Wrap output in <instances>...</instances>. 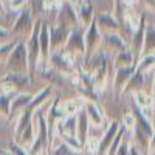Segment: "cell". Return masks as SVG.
<instances>
[{"label":"cell","instance_id":"cell-35","mask_svg":"<svg viewBox=\"0 0 155 155\" xmlns=\"http://www.w3.org/2000/svg\"><path fill=\"white\" fill-rule=\"evenodd\" d=\"M124 130H134V127H135V118H134V115L132 113H127L124 116Z\"/></svg>","mask_w":155,"mask_h":155},{"label":"cell","instance_id":"cell-25","mask_svg":"<svg viewBox=\"0 0 155 155\" xmlns=\"http://www.w3.org/2000/svg\"><path fill=\"white\" fill-rule=\"evenodd\" d=\"M33 116H34V112L33 110H30L28 107L25 109V110H22L20 112V115L16 118V126H14V137H17L25 127H27L28 124H31L33 123Z\"/></svg>","mask_w":155,"mask_h":155},{"label":"cell","instance_id":"cell-7","mask_svg":"<svg viewBox=\"0 0 155 155\" xmlns=\"http://www.w3.org/2000/svg\"><path fill=\"white\" fill-rule=\"evenodd\" d=\"M50 28V45H51V53L53 51H61L65 45L67 39L71 33V30L68 27H65L64 23H59V22H54L48 25Z\"/></svg>","mask_w":155,"mask_h":155},{"label":"cell","instance_id":"cell-42","mask_svg":"<svg viewBox=\"0 0 155 155\" xmlns=\"http://www.w3.org/2000/svg\"><path fill=\"white\" fill-rule=\"evenodd\" d=\"M152 99H153V106H155V76H153V92H152Z\"/></svg>","mask_w":155,"mask_h":155},{"label":"cell","instance_id":"cell-16","mask_svg":"<svg viewBox=\"0 0 155 155\" xmlns=\"http://www.w3.org/2000/svg\"><path fill=\"white\" fill-rule=\"evenodd\" d=\"M109 61H106L102 65L92 74V81H93V90L95 93L99 95V93H104L106 88H107V84H109Z\"/></svg>","mask_w":155,"mask_h":155},{"label":"cell","instance_id":"cell-30","mask_svg":"<svg viewBox=\"0 0 155 155\" xmlns=\"http://www.w3.org/2000/svg\"><path fill=\"white\" fill-rule=\"evenodd\" d=\"M11 99H12V96L0 93V113H2V115H5L6 118H8V115H9V106H11Z\"/></svg>","mask_w":155,"mask_h":155},{"label":"cell","instance_id":"cell-32","mask_svg":"<svg viewBox=\"0 0 155 155\" xmlns=\"http://www.w3.org/2000/svg\"><path fill=\"white\" fill-rule=\"evenodd\" d=\"M123 135H124V129H120L116 137H115V140H113V143L110 144V149L107 150V155H115L116 153V150H118L121 141H123Z\"/></svg>","mask_w":155,"mask_h":155},{"label":"cell","instance_id":"cell-21","mask_svg":"<svg viewBox=\"0 0 155 155\" xmlns=\"http://www.w3.org/2000/svg\"><path fill=\"white\" fill-rule=\"evenodd\" d=\"M84 106H85V99L81 96L59 102V109L64 112V115H78L84 109Z\"/></svg>","mask_w":155,"mask_h":155},{"label":"cell","instance_id":"cell-33","mask_svg":"<svg viewBox=\"0 0 155 155\" xmlns=\"http://www.w3.org/2000/svg\"><path fill=\"white\" fill-rule=\"evenodd\" d=\"M17 41L19 39H14L12 42H3V44H0V59H6V56L11 53V50L16 47V44H17Z\"/></svg>","mask_w":155,"mask_h":155},{"label":"cell","instance_id":"cell-38","mask_svg":"<svg viewBox=\"0 0 155 155\" xmlns=\"http://www.w3.org/2000/svg\"><path fill=\"white\" fill-rule=\"evenodd\" d=\"M141 2H143V5H144L147 9L155 11V0H141Z\"/></svg>","mask_w":155,"mask_h":155},{"label":"cell","instance_id":"cell-4","mask_svg":"<svg viewBox=\"0 0 155 155\" xmlns=\"http://www.w3.org/2000/svg\"><path fill=\"white\" fill-rule=\"evenodd\" d=\"M31 82V78L28 73H5L0 76V88H2L3 95L14 96L17 95V90L23 85Z\"/></svg>","mask_w":155,"mask_h":155},{"label":"cell","instance_id":"cell-19","mask_svg":"<svg viewBox=\"0 0 155 155\" xmlns=\"http://www.w3.org/2000/svg\"><path fill=\"white\" fill-rule=\"evenodd\" d=\"M102 45L115 54L127 50V45L120 34H102Z\"/></svg>","mask_w":155,"mask_h":155},{"label":"cell","instance_id":"cell-20","mask_svg":"<svg viewBox=\"0 0 155 155\" xmlns=\"http://www.w3.org/2000/svg\"><path fill=\"white\" fill-rule=\"evenodd\" d=\"M88 130H90V124L87 121V115L84 109L76 115V138L79 140V143L84 146L85 141L88 138Z\"/></svg>","mask_w":155,"mask_h":155},{"label":"cell","instance_id":"cell-41","mask_svg":"<svg viewBox=\"0 0 155 155\" xmlns=\"http://www.w3.org/2000/svg\"><path fill=\"white\" fill-rule=\"evenodd\" d=\"M6 12V6H5V3H3V0H0V14H5Z\"/></svg>","mask_w":155,"mask_h":155},{"label":"cell","instance_id":"cell-5","mask_svg":"<svg viewBox=\"0 0 155 155\" xmlns=\"http://www.w3.org/2000/svg\"><path fill=\"white\" fill-rule=\"evenodd\" d=\"M84 28L81 27H78L74 30H71L68 39H67V42L65 45H64L62 51L65 54L71 56V58H78V56H81L84 58L85 56V44H84Z\"/></svg>","mask_w":155,"mask_h":155},{"label":"cell","instance_id":"cell-26","mask_svg":"<svg viewBox=\"0 0 155 155\" xmlns=\"http://www.w3.org/2000/svg\"><path fill=\"white\" fill-rule=\"evenodd\" d=\"M41 76H42V79L47 81L48 85H51V87H59L64 82V76L61 73H58L56 70H53L51 67H47L45 70H42Z\"/></svg>","mask_w":155,"mask_h":155},{"label":"cell","instance_id":"cell-39","mask_svg":"<svg viewBox=\"0 0 155 155\" xmlns=\"http://www.w3.org/2000/svg\"><path fill=\"white\" fill-rule=\"evenodd\" d=\"M9 36V30H5L3 27H0V44H3L2 41H3V39H6Z\"/></svg>","mask_w":155,"mask_h":155},{"label":"cell","instance_id":"cell-11","mask_svg":"<svg viewBox=\"0 0 155 155\" xmlns=\"http://www.w3.org/2000/svg\"><path fill=\"white\" fill-rule=\"evenodd\" d=\"M95 23L102 34H118L121 30L120 22L113 17V14L106 12V11L95 14Z\"/></svg>","mask_w":155,"mask_h":155},{"label":"cell","instance_id":"cell-22","mask_svg":"<svg viewBox=\"0 0 155 155\" xmlns=\"http://www.w3.org/2000/svg\"><path fill=\"white\" fill-rule=\"evenodd\" d=\"M34 140H36V129H34V124H33V123L28 124L17 137H14L16 143H17L19 146L25 147L27 150L31 147V144L34 143Z\"/></svg>","mask_w":155,"mask_h":155},{"label":"cell","instance_id":"cell-18","mask_svg":"<svg viewBox=\"0 0 155 155\" xmlns=\"http://www.w3.org/2000/svg\"><path fill=\"white\" fill-rule=\"evenodd\" d=\"M53 93H54V87H51V85H47V87H44L42 90H39V92L36 93V95H33V99H31V104L28 106V109L30 110H33L34 113L41 109L45 102L53 96Z\"/></svg>","mask_w":155,"mask_h":155},{"label":"cell","instance_id":"cell-37","mask_svg":"<svg viewBox=\"0 0 155 155\" xmlns=\"http://www.w3.org/2000/svg\"><path fill=\"white\" fill-rule=\"evenodd\" d=\"M129 155H143V153L134 143H129Z\"/></svg>","mask_w":155,"mask_h":155},{"label":"cell","instance_id":"cell-27","mask_svg":"<svg viewBox=\"0 0 155 155\" xmlns=\"http://www.w3.org/2000/svg\"><path fill=\"white\" fill-rule=\"evenodd\" d=\"M155 51V23L146 25V33H144V47H143V54L153 53Z\"/></svg>","mask_w":155,"mask_h":155},{"label":"cell","instance_id":"cell-43","mask_svg":"<svg viewBox=\"0 0 155 155\" xmlns=\"http://www.w3.org/2000/svg\"><path fill=\"white\" fill-rule=\"evenodd\" d=\"M152 118H153V121H152V126H153V129H155V110H153V116H152Z\"/></svg>","mask_w":155,"mask_h":155},{"label":"cell","instance_id":"cell-3","mask_svg":"<svg viewBox=\"0 0 155 155\" xmlns=\"http://www.w3.org/2000/svg\"><path fill=\"white\" fill-rule=\"evenodd\" d=\"M48 67L56 70L62 76H73L78 71L76 59L71 58V56H68V54H65L62 50L61 51H53V53L50 54Z\"/></svg>","mask_w":155,"mask_h":155},{"label":"cell","instance_id":"cell-29","mask_svg":"<svg viewBox=\"0 0 155 155\" xmlns=\"http://www.w3.org/2000/svg\"><path fill=\"white\" fill-rule=\"evenodd\" d=\"M153 65H155V51H153V53L144 54L143 58L137 62V70L141 71V73H144V71H147V70H149L150 67H153Z\"/></svg>","mask_w":155,"mask_h":155},{"label":"cell","instance_id":"cell-2","mask_svg":"<svg viewBox=\"0 0 155 155\" xmlns=\"http://www.w3.org/2000/svg\"><path fill=\"white\" fill-rule=\"evenodd\" d=\"M41 25L42 20L41 19H36L34 20V27L33 31L30 34V37L27 39V53H28V67H30V78L33 81L34 74L37 73L39 68V58H41V48H39V33H41Z\"/></svg>","mask_w":155,"mask_h":155},{"label":"cell","instance_id":"cell-44","mask_svg":"<svg viewBox=\"0 0 155 155\" xmlns=\"http://www.w3.org/2000/svg\"><path fill=\"white\" fill-rule=\"evenodd\" d=\"M3 155H12V153H9L8 150H5V152H3Z\"/></svg>","mask_w":155,"mask_h":155},{"label":"cell","instance_id":"cell-28","mask_svg":"<svg viewBox=\"0 0 155 155\" xmlns=\"http://www.w3.org/2000/svg\"><path fill=\"white\" fill-rule=\"evenodd\" d=\"M54 140L58 141V143L53 144V146L48 149V153H50V155H74V152H73L67 144H64L58 137H54Z\"/></svg>","mask_w":155,"mask_h":155},{"label":"cell","instance_id":"cell-40","mask_svg":"<svg viewBox=\"0 0 155 155\" xmlns=\"http://www.w3.org/2000/svg\"><path fill=\"white\" fill-rule=\"evenodd\" d=\"M149 153H155V132H153V135L149 141Z\"/></svg>","mask_w":155,"mask_h":155},{"label":"cell","instance_id":"cell-9","mask_svg":"<svg viewBox=\"0 0 155 155\" xmlns=\"http://www.w3.org/2000/svg\"><path fill=\"white\" fill-rule=\"evenodd\" d=\"M39 48H41V58H39V68L37 71L41 73L48 67V61L51 54V45H50V28L48 23L42 22L41 33H39Z\"/></svg>","mask_w":155,"mask_h":155},{"label":"cell","instance_id":"cell-12","mask_svg":"<svg viewBox=\"0 0 155 155\" xmlns=\"http://www.w3.org/2000/svg\"><path fill=\"white\" fill-rule=\"evenodd\" d=\"M144 33H146V20H144L143 16H141L140 25H138V28L135 30V33H134V36H132V41H130V51H132V54H134L135 65H137V62L140 61V58L143 56Z\"/></svg>","mask_w":155,"mask_h":155},{"label":"cell","instance_id":"cell-6","mask_svg":"<svg viewBox=\"0 0 155 155\" xmlns=\"http://www.w3.org/2000/svg\"><path fill=\"white\" fill-rule=\"evenodd\" d=\"M34 27V19H33V12L31 8H25L19 12L17 19L12 23V28L9 30V34H14V36H28L31 34Z\"/></svg>","mask_w":155,"mask_h":155},{"label":"cell","instance_id":"cell-1","mask_svg":"<svg viewBox=\"0 0 155 155\" xmlns=\"http://www.w3.org/2000/svg\"><path fill=\"white\" fill-rule=\"evenodd\" d=\"M5 73H28V53L27 45L22 41H17L16 47L11 50V53L5 59Z\"/></svg>","mask_w":155,"mask_h":155},{"label":"cell","instance_id":"cell-36","mask_svg":"<svg viewBox=\"0 0 155 155\" xmlns=\"http://www.w3.org/2000/svg\"><path fill=\"white\" fill-rule=\"evenodd\" d=\"M115 155H129V143L127 141H121V144H120Z\"/></svg>","mask_w":155,"mask_h":155},{"label":"cell","instance_id":"cell-14","mask_svg":"<svg viewBox=\"0 0 155 155\" xmlns=\"http://www.w3.org/2000/svg\"><path fill=\"white\" fill-rule=\"evenodd\" d=\"M31 99L33 95L31 93H17L12 96L11 99V106H9V115H8V120H16L17 116L20 115L22 110H25L30 104H31Z\"/></svg>","mask_w":155,"mask_h":155},{"label":"cell","instance_id":"cell-15","mask_svg":"<svg viewBox=\"0 0 155 155\" xmlns=\"http://www.w3.org/2000/svg\"><path fill=\"white\" fill-rule=\"evenodd\" d=\"M135 65L132 67H126V68H118L115 70V74H113V92H115V96L118 98L120 95H123V90L124 87L127 85L130 76L134 74L135 71Z\"/></svg>","mask_w":155,"mask_h":155},{"label":"cell","instance_id":"cell-23","mask_svg":"<svg viewBox=\"0 0 155 155\" xmlns=\"http://www.w3.org/2000/svg\"><path fill=\"white\" fill-rule=\"evenodd\" d=\"M143 87H144V73H141V71H138L137 68H135V71H134V74L130 76V79H129V82H127V85L124 87V90H123V95L124 93H137V92H141L143 90Z\"/></svg>","mask_w":155,"mask_h":155},{"label":"cell","instance_id":"cell-13","mask_svg":"<svg viewBox=\"0 0 155 155\" xmlns=\"http://www.w3.org/2000/svg\"><path fill=\"white\" fill-rule=\"evenodd\" d=\"M84 112L87 115V121H88L90 127H98L99 129V127H102V124L107 121L102 109L96 104L95 101H85Z\"/></svg>","mask_w":155,"mask_h":155},{"label":"cell","instance_id":"cell-31","mask_svg":"<svg viewBox=\"0 0 155 155\" xmlns=\"http://www.w3.org/2000/svg\"><path fill=\"white\" fill-rule=\"evenodd\" d=\"M6 150L9 153H12V155H30L28 150L25 147H22V146H19L16 141H9L8 146H6Z\"/></svg>","mask_w":155,"mask_h":155},{"label":"cell","instance_id":"cell-17","mask_svg":"<svg viewBox=\"0 0 155 155\" xmlns=\"http://www.w3.org/2000/svg\"><path fill=\"white\" fill-rule=\"evenodd\" d=\"M78 9V20H79V27L87 30L90 25L93 23L95 20V8H93V3L90 0H85L81 5L76 6Z\"/></svg>","mask_w":155,"mask_h":155},{"label":"cell","instance_id":"cell-24","mask_svg":"<svg viewBox=\"0 0 155 155\" xmlns=\"http://www.w3.org/2000/svg\"><path fill=\"white\" fill-rule=\"evenodd\" d=\"M132 65H135V61H134L132 51L129 50V48L115 54V58H113V67H115V70L126 68V67H132ZM135 67H137V65H135Z\"/></svg>","mask_w":155,"mask_h":155},{"label":"cell","instance_id":"cell-34","mask_svg":"<svg viewBox=\"0 0 155 155\" xmlns=\"http://www.w3.org/2000/svg\"><path fill=\"white\" fill-rule=\"evenodd\" d=\"M28 6V0H9V9L11 11H17L20 12Z\"/></svg>","mask_w":155,"mask_h":155},{"label":"cell","instance_id":"cell-10","mask_svg":"<svg viewBox=\"0 0 155 155\" xmlns=\"http://www.w3.org/2000/svg\"><path fill=\"white\" fill-rule=\"evenodd\" d=\"M56 22L64 23L70 30L78 28L79 27V20H78V9H76V6L71 2H68V0H64L61 8L58 9Z\"/></svg>","mask_w":155,"mask_h":155},{"label":"cell","instance_id":"cell-8","mask_svg":"<svg viewBox=\"0 0 155 155\" xmlns=\"http://www.w3.org/2000/svg\"><path fill=\"white\" fill-rule=\"evenodd\" d=\"M84 44H85V56H84V61H87L90 56H93L96 51L99 50V47L102 45V33L98 30L95 20L84 31Z\"/></svg>","mask_w":155,"mask_h":155}]
</instances>
